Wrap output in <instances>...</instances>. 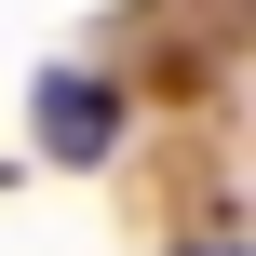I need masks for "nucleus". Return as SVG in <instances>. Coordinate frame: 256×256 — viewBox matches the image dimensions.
<instances>
[{
    "mask_svg": "<svg viewBox=\"0 0 256 256\" xmlns=\"http://www.w3.org/2000/svg\"><path fill=\"white\" fill-rule=\"evenodd\" d=\"M189 256H230V243H189Z\"/></svg>",
    "mask_w": 256,
    "mask_h": 256,
    "instance_id": "2",
    "label": "nucleus"
},
{
    "mask_svg": "<svg viewBox=\"0 0 256 256\" xmlns=\"http://www.w3.org/2000/svg\"><path fill=\"white\" fill-rule=\"evenodd\" d=\"M27 135H40L54 162H108V148H122V94H108L94 68H40V81H27Z\"/></svg>",
    "mask_w": 256,
    "mask_h": 256,
    "instance_id": "1",
    "label": "nucleus"
}]
</instances>
